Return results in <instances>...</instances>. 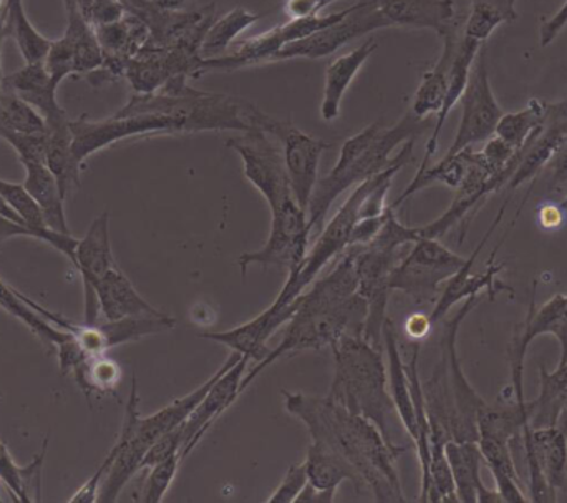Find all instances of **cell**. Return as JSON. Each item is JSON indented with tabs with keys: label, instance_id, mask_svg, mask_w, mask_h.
<instances>
[{
	"label": "cell",
	"instance_id": "8",
	"mask_svg": "<svg viewBox=\"0 0 567 503\" xmlns=\"http://www.w3.org/2000/svg\"><path fill=\"white\" fill-rule=\"evenodd\" d=\"M367 321V302L359 295H353L337 308L316 316H297L289 319L282 341L269 351V355L246 372L241 382V394L256 378L269 366L286 356L303 351H319L336 345L342 336H363Z\"/></svg>",
	"mask_w": 567,
	"mask_h": 503
},
{
	"label": "cell",
	"instance_id": "2",
	"mask_svg": "<svg viewBox=\"0 0 567 503\" xmlns=\"http://www.w3.org/2000/svg\"><path fill=\"white\" fill-rule=\"evenodd\" d=\"M482 296H472L460 306L456 315L445 322L442 351L429 381L422 382L430 432L443 441H478V414L485 399L470 384L458 358L460 328L475 309Z\"/></svg>",
	"mask_w": 567,
	"mask_h": 503
},
{
	"label": "cell",
	"instance_id": "33",
	"mask_svg": "<svg viewBox=\"0 0 567 503\" xmlns=\"http://www.w3.org/2000/svg\"><path fill=\"white\" fill-rule=\"evenodd\" d=\"M45 165L55 176L63 198L80 188L82 165L73 156L70 120L47 125Z\"/></svg>",
	"mask_w": 567,
	"mask_h": 503
},
{
	"label": "cell",
	"instance_id": "4",
	"mask_svg": "<svg viewBox=\"0 0 567 503\" xmlns=\"http://www.w3.org/2000/svg\"><path fill=\"white\" fill-rule=\"evenodd\" d=\"M241 356L239 352L231 351V356L223 362L221 368L205 384L198 386L195 391L175 399L172 404L165 406L155 414L146 415V418L140 414L138 386H136V379L133 378L122 431H120L118 439L115 442V461L110 465L109 472L103 479L96 502L113 503L118 501L120 494H122L126 484L132 481L133 475L142 471L143 459L148 454L150 448L166 432L182 425L192 414L193 409L205 398L209 388L218 381L219 376L235 366L241 359Z\"/></svg>",
	"mask_w": 567,
	"mask_h": 503
},
{
	"label": "cell",
	"instance_id": "41",
	"mask_svg": "<svg viewBox=\"0 0 567 503\" xmlns=\"http://www.w3.org/2000/svg\"><path fill=\"white\" fill-rule=\"evenodd\" d=\"M0 132L47 133L45 120L13 93H0Z\"/></svg>",
	"mask_w": 567,
	"mask_h": 503
},
{
	"label": "cell",
	"instance_id": "50",
	"mask_svg": "<svg viewBox=\"0 0 567 503\" xmlns=\"http://www.w3.org/2000/svg\"><path fill=\"white\" fill-rule=\"evenodd\" d=\"M284 9L290 19H302L322 12L317 0H287Z\"/></svg>",
	"mask_w": 567,
	"mask_h": 503
},
{
	"label": "cell",
	"instance_id": "12",
	"mask_svg": "<svg viewBox=\"0 0 567 503\" xmlns=\"http://www.w3.org/2000/svg\"><path fill=\"white\" fill-rule=\"evenodd\" d=\"M243 162L246 179L265 196L271 212L293 199L282 150L266 130L256 129L226 142Z\"/></svg>",
	"mask_w": 567,
	"mask_h": 503
},
{
	"label": "cell",
	"instance_id": "18",
	"mask_svg": "<svg viewBox=\"0 0 567 503\" xmlns=\"http://www.w3.org/2000/svg\"><path fill=\"white\" fill-rule=\"evenodd\" d=\"M470 165L465 178L456 188L455 198L445 213L435 222L420 226L422 238H442L460 223H465L470 215H475L478 206L493 193L505 188L508 179L495 175L483 160L482 152L468 150Z\"/></svg>",
	"mask_w": 567,
	"mask_h": 503
},
{
	"label": "cell",
	"instance_id": "15",
	"mask_svg": "<svg viewBox=\"0 0 567 503\" xmlns=\"http://www.w3.org/2000/svg\"><path fill=\"white\" fill-rule=\"evenodd\" d=\"M262 130L281 143L293 199L307 212L319 182L320 158L330 148V143L302 132L289 120H279L271 115H266Z\"/></svg>",
	"mask_w": 567,
	"mask_h": 503
},
{
	"label": "cell",
	"instance_id": "23",
	"mask_svg": "<svg viewBox=\"0 0 567 503\" xmlns=\"http://www.w3.org/2000/svg\"><path fill=\"white\" fill-rule=\"evenodd\" d=\"M390 27L433 30L440 39L458 25L455 0H377Z\"/></svg>",
	"mask_w": 567,
	"mask_h": 503
},
{
	"label": "cell",
	"instance_id": "13",
	"mask_svg": "<svg viewBox=\"0 0 567 503\" xmlns=\"http://www.w3.org/2000/svg\"><path fill=\"white\" fill-rule=\"evenodd\" d=\"M460 102H462V120H460L455 140L443 158H452L465 150L473 148L478 143L488 142L495 136L496 126L502 120L503 110L493 93L492 82H489L485 45L476 55L468 83H466Z\"/></svg>",
	"mask_w": 567,
	"mask_h": 503
},
{
	"label": "cell",
	"instance_id": "38",
	"mask_svg": "<svg viewBox=\"0 0 567 503\" xmlns=\"http://www.w3.org/2000/svg\"><path fill=\"white\" fill-rule=\"evenodd\" d=\"M546 105L538 99H532L525 109L518 112L503 113L498 126H496L495 136L513 146L515 150L525 148L533 135L542 129L546 119Z\"/></svg>",
	"mask_w": 567,
	"mask_h": 503
},
{
	"label": "cell",
	"instance_id": "52",
	"mask_svg": "<svg viewBox=\"0 0 567 503\" xmlns=\"http://www.w3.org/2000/svg\"><path fill=\"white\" fill-rule=\"evenodd\" d=\"M432 322H430L429 316L425 315H413L410 316L409 321L405 325V332L409 338L413 341L419 342L420 339L425 338L430 331H432Z\"/></svg>",
	"mask_w": 567,
	"mask_h": 503
},
{
	"label": "cell",
	"instance_id": "6",
	"mask_svg": "<svg viewBox=\"0 0 567 503\" xmlns=\"http://www.w3.org/2000/svg\"><path fill=\"white\" fill-rule=\"evenodd\" d=\"M330 349L336 372L327 396L347 411L372 422L386 441L393 442L390 419L395 406L389 391L382 349L355 335L342 336Z\"/></svg>",
	"mask_w": 567,
	"mask_h": 503
},
{
	"label": "cell",
	"instance_id": "5",
	"mask_svg": "<svg viewBox=\"0 0 567 503\" xmlns=\"http://www.w3.org/2000/svg\"><path fill=\"white\" fill-rule=\"evenodd\" d=\"M145 113L172 116L183 123L186 133L251 132L262 129L268 115L239 96L199 92L186 83V76H176L153 93H133L130 102L115 115Z\"/></svg>",
	"mask_w": 567,
	"mask_h": 503
},
{
	"label": "cell",
	"instance_id": "14",
	"mask_svg": "<svg viewBox=\"0 0 567 503\" xmlns=\"http://www.w3.org/2000/svg\"><path fill=\"white\" fill-rule=\"evenodd\" d=\"M389 22L380 13L377 0H359L346 9V16L306 39L296 40L284 47L268 60V63L286 62L293 59L317 60L332 55L350 40L367 35L373 30L386 29Z\"/></svg>",
	"mask_w": 567,
	"mask_h": 503
},
{
	"label": "cell",
	"instance_id": "55",
	"mask_svg": "<svg viewBox=\"0 0 567 503\" xmlns=\"http://www.w3.org/2000/svg\"><path fill=\"white\" fill-rule=\"evenodd\" d=\"M7 37H9V30H7V20H6V10L0 9V93H2V82H3V73H2V52H3V42H6Z\"/></svg>",
	"mask_w": 567,
	"mask_h": 503
},
{
	"label": "cell",
	"instance_id": "39",
	"mask_svg": "<svg viewBox=\"0 0 567 503\" xmlns=\"http://www.w3.org/2000/svg\"><path fill=\"white\" fill-rule=\"evenodd\" d=\"M72 374L89 399L92 394H113L122 381V369L106 355L86 359Z\"/></svg>",
	"mask_w": 567,
	"mask_h": 503
},
{
	"label": "cell",
	"instance_id": "31",
	"mask_svg": "<svg viewBox=\"0 0 567 503\" xmlns=\"http://www.w3.org/2000/svg\"><path fill=\"white\" fill-rule=\"evenodd\" d=\"M278 329L275 309H272V306H269L266 311L256 316L251 321L245 322V325L236 326V328L228 329V331L205 332V335H199V338L219 342V345L231 349V351L261 362L271 351L266 346V342Z\"/></svg>",
	"mask_w": 567,
	"mask_h": 503
},
{
	"label": "cell",
	"instance_id": "7",
	"mask_svg": "<svg viewBox=\"0 0 567 503\" xmlns=\"http://www.w3.org/2000/svg\"><path fill=\"white\" fill-rule=\"evenodd\" d=\"M422 238L420 226H406L396 218L395 209L390 206L385 225L379 235L363 246H352L355 252V271L359 278L357 295L367 302V321L363 338L377 349L383 346V325L392 288L390 278L399 265V252L406 245H413Z\"/></svg>",
	"mask_w": 567,
	"mask_h": 503
},
{
	"label": "cell",
	"instance_id": "46",
	"mask_svg": "<svg viewBox=\"0 0 567 503\" xmlns=\"http://www.w3.org/2000/svg\"><path fill=\"white\" fill-rule=\"evenodd\" d=\"M309 478H307L306 465L293 464L287 469L284 481L271 497L268 499L269 503H296V499L299 497L300 492L306 487Z\"/></svg>",
	"mask_w": 567,
	"mask_h": 503
},
{
	"label": "cell",
	"instance_id": "53",
	"mask_svg": "<svg viewBox=\"0 0 567 503\" xmlns=\"http://www.w3.org/2000/svg\"><path fill=\"white\" fill-rule=\"evenodd\" d=\"M333 501H336V492L320 491V489L313 487L309 482H307L303 491L300 492L299 497L296 499V503H332Z\"/></svg>",
	"mask_w": 567,
	"mask_h": 503
},
{
	"label": "cell",
	"instance_id": "51",
	"mask_svg": "<svg viewBox=\"0 0 567 503\" xmlns=\"http://www.w3.org/2000/svg\"><path fill=\"white\" fill-rule=\"evenodd\" d=\"M33 238L32 232L20 223L13 222V219L7 218V216L0 215V246L3 243L9 242L12 238Z\"/></svg>",
	"mask_w": 567,
	"mask_h": 503
},
{
	"label": "cell",
	"instance_id": "17",
	"mask_svg": "<svg viewBox=\"0 0 567 503\" xmlns=\"http://www.w3.org/2000/svg\"><path fill=\"white\" fill-rule=\"evenodd\" d=\"M509 205V199H506L503 208L499 209L498 216L493 222L492 228L485 233L480 245L476 246L475 252L472 253L470 258H466L465 265L443 285L442 291H440L439 299L433 305L432 312H430V322L435 326L440 319L445 318L446 312L458 305V302L465 301V299L472 298V296H482L483 292H488L492 299L495 298L498 291H512V288L499 281V275L503 271V265H496V253L498 248L493 252L492 258H489L488 265H486L485 271L473 275V266H475L476 258H478L482 249L485 248L486 242L492 238L495 229L498 228L502 223L503 216H505L506 206Z\"/></svg>",
	"mask_w": 567,
	"mask_h": 503
},
{
	"label": "cell",
	"instance_id": "56",
	"mask_svg": "<svg viewBox=\"0 0 567 503\" xmlns=\"http://www.w3.org/2000/svg\"><path fill=\"white\" fill-rule=\"evenodd\" d=\"M155 2L158 3L159 7H163V9L175 10V12H178V10H182L189 0H155Z\"/></svg>",
	"mask_w": 567,
	"mask_h": 503
},
{
	"label": "cell",
	"instance_id": "26",
	"mask_svg": "<svg viewBox=\"0 0 567 503\" xmlns=\"http://www.w3.org/2000/svg\"><path fill=\"white\" fill-rule=\"evenodd\" d=\"M377 49H379V43H377L375 37H369L362 45L357 47L352 52L343 53L329 63L326 70L322 105H320L322 120L333 122L339 116L340 105H342L347 90Z\"/></svg>",
	"mask_w": 567,
	"mask_h": 503
},
{
	"label": "cell",
	"instance_id": "61",
	"mask_svg": "<svg viewBox=\"0 0 567 503\" xmlns=\"http://www.w3.org/2000/svg\"><path fill=\"white\" fill-rule=\"evenodd\" d=\"M0 503H2V497H0Z\"/></svg>",
	"mask_w": 567,
	"mask_h": 503
},
{
	"label": "cell",
	"instance_id": "30",
	"mask_svg": "<svg viewBox=\"0 0 567 503\" xmlns=\"http://www.w3.org/2000/svg\"><path fill=\"white\" fill-rule=\"evenodd\" d=\"M383 348L386 351V359H389V391L392 396L395 412L402 421L403 428L409 432L412 441L416 438V411L413 404L412 389H410V379L406 374L405 361L400 351L399 336H396L395 325L386 319L383 325L382 331Z\"/></svg>",
	"mask_w": 567,
	"mask_h": 503
},
{
	"label": "cell",
	"instance_id": "20",
	"mask_svg": "<svg viewBox=\"0 0 567 503\" xmlns=\"http://www.w3.org/2000/svg\"><path fill=\"white\" fill-rule=\"evenodd\" d=\"M73 266L82 276L83 292H85V322L96 325L100 306L96 301L95 286L113 266H116L112 238H110V213L103 212L102 215L96 216L86 229L85 236L79 239Z\"/></svg>",
	"mask_w": 567,
	"mask_h": 503
},
{
	"label": "cell",
	"instance_id": "35",
	"mask_svg": "<svg viewBox=\"0 0 567 503\" xmlns=\"http://www.w3.org/2000/svg\"><path fill=\"white\" fill-rule=\"evenodd\" d=\"M445 454L449 459L450 471L458 502L476 503L480 489L485 485L482 481V451L478 442L473 441H449L445 444Z\"/></svg>",
	"mask_w": 567,
	"mask_h": 503
},
{
	"label": "cell",
	"instance_id": "21",
	"mask_svg": "<svg viewBox=\"0 0 567 503\" xmlns=\"http://www.w3.org/2000/svg\"><path fill=\"white\" fill-rule=\"evenodd\" d=\"M567 136V100L546 105V119L542 129L535 133L523 148L522 160L509 178L506 188L509 192L519 188L523 183L533 182L542 175L549 160L555 155Z\"/></svg>",
	"mask_w": 567,
	"mask_h": 503
},
{
	"label": "cell",
	"instance_id": "54",
	"mask_svg": "<svg viewBox=\"0 0 567 503\" xmlns=\"http://www.w3.org/2000/svg\"><path fill=\"white\" fill-rule=\"evenodd\" d=\"M539 219H542V225L545 228H558L563 222H565V216L567 213L559 205H545L542 209H539Z\"/></svg>",
	"mask_w": 567,
	"mask_h": 503
},
{
	"label": "cell",
	"instance_id": "27",
	"mask_svg": "<svg viewBox=\"0 0 567 503\" xmlns=\"http://www.w3.org/2000/svg\"><path fill=\"white\" fill-rule=\"evenodd\" d=\"M462 29L463 23L460 22L455 29L450 30L443 37L442 55H440V59L436 60L435 65L429 72L423 73L422 82H420L415 99H413L412 110H410L419 119L439 115L443 103H445L446 92H449L450 66H452L460 37H462Z\"/></svg>",
	"mask_w": 567,
	"mask_h": 503
},
{
	"label": "cell",
	"instance_id": "32",
	"mask_svg": "<svg viewBox=\"0 0 567 503\" xmlns=\"http://www.w3.org/2000/svg\"><path fill=\"white\" fill-rule=\"evenodd\" d=\"M303 465H306L309 484L320 491L337 492L343 482L349 481L359 494L367 492L362 479L353 471L352 465L322 442L312 441V444L307 448Z\"/></svg>",
	"mask_w": 567,
	"mask_h": 503
},
{
	"label": "cell",
	"instance_id": "29",
	"mask_svg": "<svg viewBox=\"0 0 567 503\" xmlns=\"http://www.w3.org/2000/svg\"><path fill=\"white\" fill-rule=\"evenodd\" d=\"M483 45L475 42V40L466 39L462 32L455 57H453L452 66H450L449 92H446L445 103H443L442 110L436 115L435 126H433L432 135H430L429 142H426L425 155H423L422 163H420L419 172L430 166V160L433 158L436 150H439L440 133H442L443 125H445L450 113L455 109L456 103L460 102L463 92H465L473 63H475L476 55H478L480 49Z\"/></svg>",
	"mask_w": 567,
	"mask_h": 503
},
{
	"label": "cell",
	"instance_id": "19",
	"mask_svg": "<svg viewBox=\"0 0 567 503\" xmlns=\"http://www.w3.org/2000/svg\"><path fill=\"white\" fill-rule=\"evenodd\" d=\"M249 361H251V359H249L248 356H241V359H239L235 366H231L228 371L223 372L218 381L206 392L202 402L193 409L192 414L183 422V459L188 458V455L195 451L196 445L208 434L213 424H215V422L235 404L236 399L241 396V382L246 372H248Z\"/></svg>",
	"mask_w": 567,
	"mask_h": 503
},
{
	"label": "cell",
	"instance_id": "45",
	"mask_svg": "<svg viewBox=\"0 0 567 503\" xmlns=\"http://www.w3.org/2000/svg\"><path fill=\"white\" fill-rule=\"evenodd\" d=\"M29 468H20L13 462L9 449L0 442V481L12 492L16 502L30 503L29 499Z\"/></svg>",
	"mask_w": 567,
	"mask_h": 503
},
{
	"label": "cell",
	"instance_id": "11",
	"mask_svg": "<svg viewBox=\"0 0 567 503\" xmlns=\"http://www.w3.org/2000/svg\"><path fill=\"white\" fill-rule=\"evenodd\" d=\"M70 132H72L73 156L82 166L95 153L133 136L186 133L182 122L172 116L156 115V113L113 115L105 120H92L83 115L80 119L70 120Z\"/></svg>",
	"mask_w": 567,
	"mask_h": 503
},
{
	"label": "cell",
	"instance_id": "3",
	"mask_svg": "<svg viewBox=\"0 0 567 503\" xmlns=\"http://www.w3.org/2000/svg\"><path fill=\"white\" fill-rule=\"evenodd\" d=\"M429 129V119H419L409 112L390 129H383L382 122H375L347 138L336 165L313 189L307 209L312 233L320 229L327 213L343 193L383 172L392 162L396 146L419 138Z\"/></svg>",
	"mask_w": 567,
	"mask_h": 503
},
{
	"label": "cell",
	"instance_id": "36",
	"mask_svg": "<svg viewBox=\"0 0 567 503\" xmlns=\"http://www.w3.org/2000/svg\"><path fill=\"white\" fill-rule=\"evenodd\" d=\"M516 3L518 0H472L463 22V35L483 45L499 25L518 19Z\"/></svg>",
	"mask_w": 567,
	"mask_h": 503
},
{
	"label": "cell",
	"instance_id": "37",
	"mask_svg": "<svg viewBox=\"0 0 567 503\" xmlns=\"http://www.w3.org/2000/svg\"><path fill=\"white\" fill-rule=\"evenodd\" d=\"M259 19H261V13L249 12L243 7H236L221 19L215 20L203 39V60L221 59V57L228 55L236 39Z\"/></svg>",
	"mask_w": 567,
	"mask_h": 503
},
{
	"label": "cell",
	"instance_id": "24",
	"mask_svg": "<svg viewBox=\"0 0 567 503\" xmlns=\"http://www.w3.org/2000/svg\"><path fill=\"white\" fill-rule=\"evenodd\" d=\"M2 90L29 103L45 120V125L69 120L56 100L59 86L47 72L45 63H25L22 69L3 76Z\"/></svg>",
	"mask_w": 567,
	"mask_h": 503
},
{
	"label": "cell",
	"instance_id": "16",
	"mask_svg": "<svg viewBox=\"0 0 567 503\" xmlns=\"http://www.w3.org/2000/svg\"><path fill=\"white\" fill-rule=\"evenodd\" d=\"M529 472V502L553 503L567 492V434L558 428L523 431Z\"/></svg>",
	"mask_w": 567,
	"mask_h": 503
},
{
	"label": "cell",
	"instance_id": "43",
	"mask_svg": "<svg viewBox=\"0 0 567 503\" xmlns=\"http://www.w3.org/2000/svg\"><path fill=\"white\" fill-rule=\"evenodd\" d=\"M43 63L56 86H60L66 76L76 75L75 50H73L72 40L65 33L60 39L52 40Z\"/></svg>",
	"mask_w": 567,
	"mask_h": 503
},
{
	"label": "cell",
	"instance_id": "25",
	"mask_svg": "<svg viewBox=\"0 0 567 503\" xmlns=\"http://www.w3.org/2000/svg\"><path fill=\"white\" fill-rule=\"evenodd\" d=\"M96 301L100 306V315L105 321H120L126 318H143V316L163 315L153 308L130 281L128 276L113 266L95 286Z\"/></svg>",
	"mask_w": 567,
	"mask_h": 503
},
{
	"label": "cell",
	"instance_id": "40",
	"mask_svg": "<svg viewBox=\"0 0 567 503\" xmlns=\"http://www.w3.org/2000/svg\"><path fill=\"white\" fill-rule=\"evenodd\" d=\"M6 20L9 37H13L16 40L17 49L25 63L43 62L50 45H52V40L47 39L35 29V25L27 17L23 6L12 12H6Z\"/></svg>",
	"mask_w": 567,
	"mask_h": 503
},
{
	"label": "cell",
	"instance_id": "10",
	"mask_svg": "<svg viewBox=\"0 0 567 503\" xmlns=\"http://www.w3.org/2000/svg\"><path fill=\"white\" fill-rule=\"evenodd\" d=\"M271 213V233L265 245L256 252L243 253L238 258L243 279L252 265L286 269L287 276L296 275L306 259L312 236L306 209L300 208L296 199H290Z\"/></svg>",
	"mask_w": 567,
	"mask_h": 503
},
{
	"label": "cell",
	"instance_id": "48",
	"mask_svg": "<svg viewBox=\"0 0 567 503\" xmlns=\"http://www.w3.org/2000/svg\"><path fill=\"white\" fill-rule=\"evenodd\" d=\"M125 13L122 0H92L89 20L93 25H105V23L123 19Z\"/></svg>",
	"mask_w": 567,
	"mask_h": 503
},
{
	"label": "cell",
	"instance_id": "44",
	"mask_svg": "<svg viewBox=\"0 0 567 503\" xmlns=\"http://www.w3.org/2000/svg\"><path fill=\"white\" fill-rule=\"evenodd\" d=\"M0 140L12 146L23 166L45 163L47 133L0 132Z\"/></svg>",
	"mask_w": 567,
	"mask_h": 503
},
{
	"label": "cell",
	"instance_id": "22",
	"mask_svg": "<svg viewBox=\"0 0 567 503\" xmlns=\"http://www.w3.org/2000/svg\"><path fill=\"white\" fill-rule=\"evenodd\" d=\"M542 336H555L558 339L561 348L558 366L567 365V295L553 296L542 308H536L533 295L528 318L509 346V362H525L529 345Z\"/></svg>",
	"mask_w": 567,
	"mask_h": 503
},
{
	"label": "cell",
	"instance_id": "47",
	"mask_svg": "<svg viewBox=\"0 0 567 503\" xmlns=\"http://www.w3.org/2000/svg\"><path fill=\"white\" fill-rule=\"evenodd\" d=\"M546 172V186L551 192H561L567 186V136L565 142L559 145V148L556 150L553 158L549 160L546 168L543 170ZM542 172V173H543Z\"/></svg>",
	"mask_w": 567,
	"mask_h": 503
},
{
	"label": "cell",
	"instance_id": "57",
	"mask_svg": "<svg viewBox=\"0 0 567 503\" xmlns=\"http://www.w3.org/2000/svg\"><path fill=\"white\" fill-rule=\"evenodd\" d=\"M62 2H63V9H65V13L70 12V10H73V9H80L79 0H62Z\"/></svg>",
	"mask_w": 567,
	"mask_h": 503
},
{
	"label": "cell",
	"instance_id": "28",
	"mask_svg": "<svg viewBox=\"0 0 567 503\" xmlns=\"http://www.w3.org/2000/svg\"><path fill=\"white\" fill-rule=\"evenodd\" d=\"M529 429L558 428L567 434V365L539 366V392L528 401Z\"/></svg>",
	"mask_w": 567,
	"mask_h": 503
},
{
	"label": "cell",
	"instance_id": "9",
	"mask_svg": "<svg viewBox=\"0 0 567 503\" xmlns=\"http://www.w3.org/2000/svg\"><path fill=\"white\" fill-rule=\"evenodd\" d=\"M465 261L466 258L446 248L439 238H420L393 269L390 288L419 305H435L443 285Z\"/></svg>",
	"mask_w": 567,
	"mask_h": 503
},
{
	"label": "cell",
	"instance_id": "58",
	"mask_svg": "<svg viewBox=\"0 0 567 503\" xmlns=\"http://www.w3.org/2000/svg\"><path fill=\"white\" fill-rule=\"evenodd\" d=\"M336 2V0H317V3H319L320 10L326 9L327 6H330V3Z\"/></svg>",
	"mask_w": 567,
	"mask_h": 503
},
{
	"label": "cell",
	"instance_id": "1",
	"mask_svg": "<svg viewBox=\"0 0 567 503\" xmlns=\"http://www.w3.org/2000/svg\"><path fill=\"white\" fill-rule=\"evenodd\" d=\"M282 396L286 411L306 425L312 441L329 445L352 465L373 501L406 502L396 461L409 445L386 441L372 422L347 411L329 396L316 398L289 391Z\"/></svg>",
	"mask_w": 567,
	"mask_h": 503
},
{
	"label": "cell",
	"instance_id": "42",
	"mask_svg": "<svg viewBox=\"0 0 567 503\" xmlns=\"http://www.w3.org/2000/svg\"><path fill=\"white\" fill-rule=\"evenodd\" d=\"M182 454H173L166 458L165 461L150 468L148 478H146L145 485H143L142 501L143 503H159L165 499L166 492L172 487L176 474L182 464Z\"/></svg>",
	"mask_w": 567,
	"mask_h": 503
},
{
	"label": "cell",
	"instance_id": "34",
	"mask_svg": "<svg viewBox=\"0 0 567 503\" xmlns=\"http://www.w3.org/2000/svg\"><path fill=\"white\" fill-rule=\"evenodd\" d=\"M23 168H25L23 186L39 205L47 226L60 235H70L65 216V198L60 193L55 176L47 168L45 163L23 166Z\"/></svg>",
	"mask_w": 567,
	"mask_h": 503
},
{
	"label": "cell",
	"instance_id": "49",
	"mask_svg": "<svg viewBox=\"0 0 567 503\" xmlns=\"http://www.w3.org/2000/svg\"><path fill=\"white\" fill-rule=\"evenodd\" d=\"M567 27V0L563 3L561 9L555 13V16L549 17L548 20L542 23V29H539V45L549 47L559 35H561L563 30Z\"/></svg>",
	"mask_w": 567,
	"mask_h": 503
},
{
	"label": "cell",
	"instance_id": "60",
	"mask_svg": "<svg viewBox=\"0 0 567 503\" xmlns=\"http://www.w3.org/2000/svg\"><path fill=\"white\" fill-rule=\"evenodd\" d=\"M3 0H0V9H2Z\"/></svg>",
	"mask_w": 567,
	"mask_h": 503
},
{
	"label": "cell",
	"instance_id": "59",
	"mask_svg": "<svg viewBox=\"0 0 567 503\" xmlns=\"http://www.w3.org/2000/svg\"><path fill=\"white\" fill-rule=\"evenodd\" d=\"M559 206H561V208L565 209V212L567 213V196L565 199H563L561 203H559Z\"/></svg>",
	"mask_w": 567,
	"mask_h": 503
}]
</instances>
